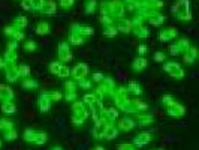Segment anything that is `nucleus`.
I'll return each instance as SVG.
<instances>
[{
  "label": "nucleus",
  "mask_w": 199,
  "mask_h": 150,
  "mask_svg": "<svg viewBox=\"0 0 199 150\" xmlns=\"http://www.w3.org/2000/svg\"><path fill=\"white\" fill-rule=\"evenodd\" d=\"M133 126H135V123H133L132 120H127V119H124V120H121L120 129H123V131H129V129H132Z\"/></svg>",
  "instance_id": "nucleus-11"
},
{
  "label": "nucleus",
  "mask_w": 199,
  "mask_h": 150,
  "mask_svg": "<svg viewBox=\"0 0 199 150\" xmlns=\"http://www.w3.org/2000/svg\"><path fill=\"white\" fill-rule=\"evenodd\" d=\"M73 5V0H61V6L63 8H70Z\"/></svg>",
  "instance_id": "nucleus-24"
},
{
  "label": "nucleus",
  "mask_w": 199,
  "mask_h": 150,
  "mask_svg": "<svg viewBox=\"0 0 199 150\" xmlns=\"http://www.w3.org/2000/svg\"><path fill=\"white\" fill-rule=\"evenodd\" d=\"M118 150H135L132 146H127V144H121L120 147H118Z\"/></svg>",
  "instance_id": "nucleus-31"
},
{
  "label": "nucleus",
  "mask_w": 199,
  "mask_h": 150,
  "mask_svg": "<svg viewBox=\"0 0 199 150\" xmlns=\"http://www.w3.org/2000/svg\"><path fill=\"white\" fill-rule=\"evenodd\" d=\"M174 12H177V15L180 20H190V11H189V0H180L175 6L172 8Z\"/></svg>",
  "instance_id": "nucleus-1"
},
{
  "label": "nucleus",
  "mask_w": 199,
  "mask_h": 150,
  "mask_svg": "<svg viewBox=\"0 0 199 150\" xmlns=\"http://www.w3.org/2000/svg\"><path fill=\"white\" fill-rule=\"evenodd\" d=\"M46 141V134H36L35 137V141L36 144H43V143Z\"/></svg>",
  "instance_id": "nucleus-17"
},
{
  "label": "nucleus",
  "mask_w": 199,
  "mask_h": 150,
  "mask_svg": "<svg viewBox=\"0 0 199 150\" xmlns=\"http://www.w3.org/2000/svg\"><path fill=\"white\" fill-rule=\"evenodd\" d=\"M138 53H139V54L147 53V47H145V45H141V47H138Z\"/></svg>",
  "instance_id": "nucleus-32"
},
{
  "label": "nucleus",
  "mask_w": 199,
  "mask_h": 150,
  "mask_svg": "<svg viewBox=\"0 0 199 150\" xmlns=\"http://www.w3.org/2000/svg\"><path fill=\"white\" fill-rule=\"evenodd\" d=\"M174 101H172V98H171V96H165L163 98V104H168V105H169V104H172Z\"/></svg>",
  "instance_id": "nucleus-33"
},
{
  "label": "nucleus",
  "mask_w": 199,
  "mask_h": 150,
  "mask_svg": "<svg viewBox=\"0 0 199 150\" xmlns=\"http://www.w3.org/2000/svg\"><path fill=\"white\" fill-rule=\"evenodd\" d=\"M54 150H61V149H59V147H55V149H54Z\"/></svg>",
  "instance_id": "nucleus-37"
},
{
  "label": "nucleus",
  "mask_w": 199,
  "mask_h": 150,
  "mask_svg": "<svg viewBox=\"0 0 199 150\" xmlns=\"http://www.w3.org/2000/svg\"><path fill=\"white\" fill-rule=\"evenodd\" d=\"M57 75H59V77H63V78L69 77V68H68V66H60V69H59Z\"/></svg>",
  "instance_id": "nucleus-20"
},
{
  "label": "nucleus",
  "mask_w": 199,
  "mask_h": 150,
  "mask_svg": "<svg viewBox=\"0 0 199 150\" xmlns=\"http://www.w3.org/2000/svg\"><path fill=\"white\" fill-rule=\"evenodd\" d=\"M130 90H133L135 93H141V89H138V84H136V83L130 84Z\"/></svg>",
  "instance_id": "nucleus-29"
},
{
  "label": "nucleus",
  "mask_w": 199,
  "mask_h": 150,
  "mask_svg": "<svg viewBox=\"0 0 199 150\" xmlns=\"http://www.w3.org/2000/svg\"><path fill=\"white\" fill-rule=\"evenodd\" d=\"M163 59H165L163 54H160V53H157V54H156V60H157V62H160V60H163Z\"/></svg>",
  "instance_id": "nucleus-36"
},
{
  "label": "nucleus",
  "mask_w": 199,
  "mask_h": 150,
  "mask_svg": "<svg viewBox=\"0 0 199 150\" xmlns=\"http://www.w3.org/2000/svg\"><path fill=\"white\" fill-rule=\"evenodd\" d=\"M165 69L172 75V77H177V78H183V75H184L183 69L178 66V65H175V63H168V65L165 66Z\"/></svg>",
  "instance_id": "nucleus-3"
},
{
  "label": "nucleus",
  "mask_w": 199,
  "mask_h": 150,
  "mask_svg": "<svg viewBox=\"0 0 199 150\" xmlns=\"http://www.w3.org/2000/svg\"><path fill=\"white\" fill-rule=\"evenodd\" d=\"M163 20H165V17H162V15H151V17H150V23L159 24V23H162Z\"/></svg>",
  "instance_id": "nucleus-21"
},
{
  "label": "nucleus",
  "mask_w": 199,
  "mask_h": 150,
  "mask_svg": "<svg viewBox=\"0 0 199 150\" xmlns=\"http://www.w3.org/2000/svg\"><path fill=\"white\" fill-rule=\"evenodd\" d=\"M87 71H88V68L86 65H82V63L77 65V66L73 68V78L75 80H82L87 75Z\"/></svg>",
  "instance_id": "nucleus-4"
},
{
  "label": "nucleus",
  "mask_w": 199,
  "mask_h": 150,
  "mask_svg": "<svg viewBox=\"0 0 199 150\" xmlns=\"http://www.w3.org/2000/svg\"><path fill=\"white\" fill-rule=\"evenodd\" d=\"M93 78H95L96 81H104V75H102V74H95V77H93Z\"/></svg>",
  "instance_id": "nucleus-34"
},
{
  "label": "nucleus",
  "mask_w": 199,
  "mask_h": 150,
  "mask_svg": "<svg viewBox=\"0 0 199 150\" xmlns=\"http://www.w3.org/2000/svg\"><path fill=\"white\" fill-rule=\"evenodd\" d=\"M24 47H26V50H30V51H33L36 48V44L35 42H27L26 45H24Z\"/></svg>",
  "instance_id": "nucleus-27"
},
{
  "label": "nucleus",
  "mask_w": 199,
  "mask_h": 150,
  "mask_svg": "<svg viewBox=\"0 0 199 150\" xmlns=\"http://www.w3.org/2000/svg\"><path fill=\"white\" fill-rule=\"evenodd\" d=\"M106 126H108V123L105 122L104 119H102V120H99V122L96 123L95 129H93V135H95L96 138H104V134H105Z\"/></svg>",
  "instance_id": "nucleus-2"
},
{
  "label": "nucleus",
  "mask_w": 199,
  "mask_h": 150,
  "mask_svg": "<svg viewBox=\"0 0 199 150\" xmlns=\"http://www.w3.org/2000/svg\"><path fill=\"white\" fill-rule=\"evenodd\" d=\"M150 141V137H148V134H142V135H139L138 138H135V143L136 144H145V143H148Z\"/></svg>",
  "instance_id": "nucleus-14"
},
{
  "label": "nucleus",
  "mask_w": 199,
  "mask_h": 150,
  "mask_svg": "<svg viewBox=\"0 0 199 150\" xmlns=\"http://www.w3.org/2000/svg\"><path fill=\"white\" fill-rule=\"evenodd\" d=\"M93 101H95V96H93V95H86V98H84V102H86V104H91Z\"/></svg>",
  "instance_id": "nucleus-28"
},
{
  "label": "nucleus",
  "mask_w": 199,
  "mask_h": 150,
  "mask_svg": "<svg viewBox=\"0 0 199 150\" xmlns=\"http://www.w3.org/2000/svg\"><path fill=\"white\" fill-rule=\"evenodd\" d=\"M60 63L59 62H54V63H51V66H50V71H51L52 74H57L59 72V69H60Z\"/></svg>",
  "instance_id": "nucleus-22"
},
{
  "label": "nucleus",
  "mask_w": 199,
  "mask_h": 150,
  "mask_svg": "<svg viewBox=\"0 0 199 150\" xmlns=\"http://www.w3.org/2000/svg\"><path fill=\"white\" fill-rule=\"evenodd\" d=\"M23 8L32 9V5H30V2H29V0H24V2H23Z\"/></svg>",
  "instance_id": "nucleus-35"
},
{
  "label": "nucleus",
  "mask_w": 199,
  "mask_h": 150,
  "mask_svg": "<svg viewBox=\"0 0 199 150\" xmlns=\"http://www.w3.org/2000/svg\"><path fill=\"white\" fill-rule=\"evenodd\" d=\"M115 33H117V29H115V27H111V29H108V30L105 32L106 36H114Z\"/></svg>",
  "instance_id": "nucleus-26"
},
{
  "label": "nucleus",
  "mask_w": 199,
  "mask_h": 150,
  "mask_svg": "<svg viewBox=\"0 0 199 150\" xmlns=\"http://www.w3.org/2000/svg\"><path fill=\"white\" fill-rule=\"evenodd\" d=\"M180 53V47L178 45H172L171 47V54H178Z\"/></svg>",
  "instance_id": "nucleus-30"
},
{
  "label": "nucleus",
  "mask_w": 199,
  "mask_h": 150,
  "mask_svg": "<svg viewBox=\"0 0 199 150\" xmlns=\"http://www.w3.org/2000/svg\"><path fill=\"white\" fill-rule=\"evenodd\" d=\"M118 27H120L121 32H130V23H127V21H124V20H120V23H118Z\"/></svg>",
  "instance_id": "nucleus-16"
},
{
  "label": "nucleus",
  "mask_w": 199,
  "mask_h": 150,
  "mask_svg": "<svg viewBox=\"0 0 199 150\" xmlns=\"http://www.w3.org/2000/svg\"><path fill=\"white\" fill-rule=\"evenodd\" d=\"M41 12L45 14V15H50V14H54L55 12V3L52 2H48V3H43L42 8H41Z\"/></svg>",
  "instance_id": "nucleus-6"
},
{
  "label": "nucleus",
  "mask_w": 199,
  "mask_h": 150,
  "mask_svg": "<svg viewBox=\"0 0 199 150\" xmlns=\"http://www.w3.org/2000/svg\"><path fill=\"white\" fill-rule=\"evenodd\" d=\"M30 5H32V9H41L42 5L45 3V0H29Z\"/></svg>",
  "instance_id": "nucleus-19"
},
{
  "label": "nucleus",
  "mask_w": 199,
  "mask_h": 150,
  "mask_svg": "<svg viewBox=\"0 0 199 150\" xmlns=\"http://www.w3.org/2000/svg\"><path fill=\"white\" fill-rule=\"evenodd\" d=\"M23 86L27 87V89H33V87H36V81H30V80H29V81H24Z\"/></svg>",
  "instance_id": "nucleus-23"
},
{
  "label": "nucleus",
  "mask_w": 199,
  "mask_h": 150,
  "mask_svg": "<svg viewBox=\"0 0 199 150\" xmlns=\"http://www.w3.org/2000/svg\"><path fill=\"white\" fill-rule=\"evenodd\" d=\"M35 137H36V132L32 131V129H27L24 132V140L26 141H35Z\"/></svg>",
  "instance_id": "nucleus-15"
},
{
  "label": "nucleus",
  "mask_w": 199,
  "mask_h": 150,
  "mask_svg": "<svg viewBox=\"0 0 199 150\" xmlns=\"http://www.w3.org/2000/svg\"><path fill=\"white\" fill-rule=\"evenodd\" d=\"M145 66H147V60L145 59H136L133 62V69L135 71H142Z\"/></svg>",
  "instance_id": "nucleus-10"
},
{
  "label": "nucleus",
  "mask_w": 199,
  "mask_h": 150,
  "mask_svg": "<svg viewBox=\"0 0 199 150\" xmlns=\"http://www.w3.org/2000/svg\"><path fill=\"white\" fill-rule=\"evenodd\" d=\"M59 54H60V59L61 60H69L70 59V54H69V48H68V44H60V48H59Z\"/></svg>",
  "instance_id": "nucleus-8"
},
{
  "label": "nucleus",
  "mask_w": 199,
  "mask_h": 150,
  "mask_svg": "<svg viewBox=\"0 0 199 150\" xmlns=\"http://www.w3.org/2000/svg\"><path fill=\"white\" fill-rule=\"evenodd\" d=\"M39 107H41L42 111H48V110H50V98H48V93H43L42 96H41Z\"/></svg>",
  "instance_id": "nucleus-9"
},
{
  "label": "nucleus",
  "mask_w": 199,
  "mask_h": 150,
  "mask_svg": "<svg viewBox=\"0 0 199 150\" xmlns=\"http://www.w3.org/2000/svg\"><path fill=\"white\" fill-rule=\"evenodd\" d=\"M36 32H38L39 35H45V33H48V32H50V27H48L46 23H41V24L38 26Z\"/></svg>",
  "instance_id": "nucleus-13"
},
{
  "label": "nucleus",
  "mask_w": 199,
  "mask_h": 150,
  "mask_svg": "<svg viewBox=\"0 0 199 150\" xmlns=\"http://www.w3.org/2000/svg\"><path fill=\"white\" fill-rule=\"evenodd\" d=\"M117 134H118V131H117L114 126L108 125V126H106V129H105L104 138H106V140H113V138H115V137H117Z\"/></svg>",
  "instance_id": "nucleus-7"
},
{
  "label": "nucleus",
  "mask_w": 199,
  "mask_h": 150,
  "mask_svg": "<svg viewBox=\"0 0 199 150\" xmlns=\"http://www.w3.org/2000/svg\"><path fill=\"white\" fill-rule=\"evenodd\" d=\"M95 11V0H90L88 2V6H87V12L90 14V12H93Z\"/></svg>",
  "instance_id": "nucleus-25"
},
{
  "label": "nucleus",
  "mask_w": 199,
  "mask_h": 150,
  "mask_svg": "<svg viewBox=\"0 0 199 150\" xmlns=\"http://www.w3.org/2000/svg\"><path fill=\"white\" fill-rule=\"evenodd\" d=\"M174 35H177V30H166V32H163V33L160 35V39H162V41H166V39H169Z\"/></svg>",
  "instance_id": "nucleus-18"
},
{
  "label": "nucleus",
  "mask_w": 199,
  "mask_h": 150,
  "mask_svg": "<svg viewBox=\"0 0 199 150\" xmlns=\"http://www.w3.org/2000/svg\"><path fill=\"white\" fill-rule=\"evenodd\" d=\"M169 114L171 116H183L184 114V108H183L181 105H178V104H169Z\"/></svg>",
  "instance_id": "nucleus-5"
},
{
  "label": "nucleus",
  "mask_w": 199,
  "mask_h": 150,
  "mask_svg": "<svg viewBox=\"0 0 199 150\" xmlns=\"http://www.w3.org/2000/svg\"><path fill=\"white\" fill-rule=\"evenodd\" d=\"M3 111L8 113V114H14V113H15V105L11 104V102H5V104H3Z\"/></svg>",
  "instance_id": "nucleus-12"
}]
</instances>
